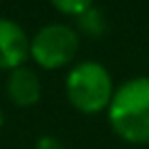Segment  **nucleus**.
<instances>
[{
	"label": "nucleus",
	"mask_w": 149,
	"mask_h": 149,
	"mask_svg": "<svg viewBox=\"0 0 149 149\" xmlns=\"http://www.w3.org/2000/svg\"><path fill=\"white\" fill-rule=\"evenodd\" d=\"M7 95L15 106H33L41 97V82L39 76L28 67L11 69L7 78Z\"/></svg>",
	"instance_id": "39448f33"
},
{
	"label": "nucleus",
	"mask_w": 149,
	"mask_h": 149,
	"mask_svg": "<svg viewBox=\"0 0 149 149\" xmlns=\"http://www.w3.org/2000/svg\"><path fill=\"white\" fill-rule=\"evenodd\" d=\"M108 121L123 141L149 143V78H132L115 91L108 104Z\"/></svg>",
	"instance_id": "f257e3e1"
},
{
	"label": "nucleus",
	"mask_w": 149,
	"mask_h": 149,
	"mask_svg": "<svg viewBox=\"0 0 149 149\" xmlns=\"http://www.w3.org/2000/svg\"><path fill=\"white\" fill-rule=\"evenodd\" d=\"M65 91L69 104L76 110L84 115H95L110 104L115 95V84L104 65L95 61H82L69 71Z\"/></svg>",
	"instance_id": "f03ea898"
},
{
	"label": "nucleus",
	"mask_w": 149,
	"mask_h": 149,
	"mask_svg": "<svg viewBox=\"0 0 149 149\" xmlns=\"http://www.w3.org/2000/svg\"><path fill=\"white\" fill-rule=\"evenodd\" d=\"M2 121H4V115H2V108H0V125H2Z\"/></svg>",
	"instance_id": "1a4fd4ad"
},
{
	"label": "nucleus",
	"mask_w": 149,
	"mask_h": 149,
	"mask_svg": "<svg viewBox=\"0 0 149 149\" xmlns=\"http://www.w3.org/2000/svg\"><path fill=\"white\" fill-rule=\"evenodd\" d=\"M61 13L67 15H80L82 11H86L89 7H93V0H50Z\"/></svg>",
	"instance_id": "0eeeda50"
},
{
	"label": "nucleus",
	"mask_w": 149,
	"mask_h": 149,
	"mask_svg": "<svg viewBox=\"0 0 149 149\" xmlns=\"http://www.w3.org/2000/svg\"><path fill=\"white\" fill-rule=\"evenodd\" d=\"M76 22H78L80 33L89 35V37H100L106 30V15L100 11L97 7H89L86 11H82L80 15H76Z\"/></svg>",
	"instance_id": "423d86ee"
},
{
	"label": "nucleus",
	"mask_w": 149,
	"mask_h": 149,
	"mask_svg": "<svg viewBox=\"0 0 149 149\" xmlns=\"http://www.w3.org/2000/svg\"><path fill=\"white\" fill-rule=\"evenodd\" d=\"M30 54V41L17 22L0 17V69L22 67Z\"/></svg>",
	"instance_id": "20e7f679"
},
{
	"label": "nucleus",
	"mask_w": 149,
	"mask_h": 149,
	"mask_svg": "<svg viewBox=\"0 0 149 149\" xmlns=\"http://www.w3.org/2000/svg\"><path fill=\"white\" fill-rule=\"evenodd\" d=\"M35 149H65V145L54 136H41L37 141V145H35Z\"/></svg>",
	"instance_id": "6e6552de"
},
{
	"label": "nucleus",
	"mask_w": 149,
	"mask_h": 149,
	"mask_svg": "<svg viewBox=\"0 0 149 149\" xmlns=\"http://www.w3.org/2000/svg\"><path fill=\"white\" fill-rule=\"evenodd\" d=\"M78 33L65 24H48L30 41V56L45 69H58L74 61L78 52Z\"/></svg>",
	"instance_id": "7ed1b4c3"
}]
</instances>
